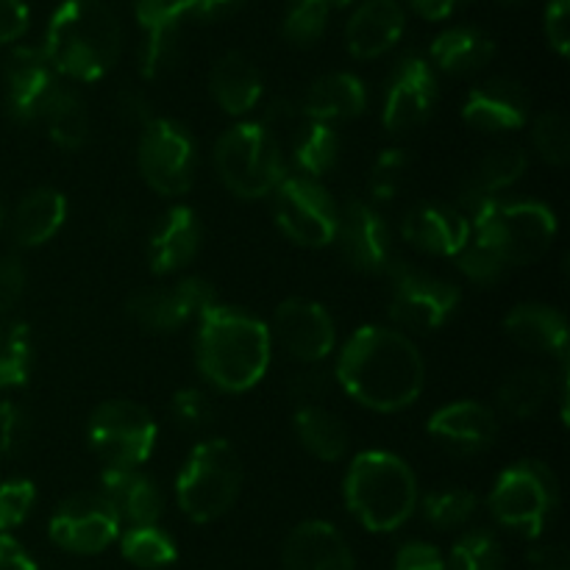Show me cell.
Masks as SVG:
<instances>
[{
	"mask_svg": "<svg viewBox=\"0 0 570 570\" xmlns=\"http://www.w3.org/2000/svg\"><path fill=\"white\" fill-rule=\"evenodd\" d=\"M334 382L367 410L401 412L421 399L426 362L404 332L362 326L340 348Z\"/></svg>",
	"mask_w": 570,
	"mask_h": 570,
	"instance_id": "6da1fadb",
	"label": "cell"
},
{
	"mask_svg": "<svg viewBox=\"0 0 570 570\" xmlns=\"http://www.w3.org/2000/svg\"><path fill=\"white\" fill-rule=\"evenodd\" d=\"M271 360V328L250 312L215 304L198 317L195 365L212 387L245 393L265 379Z\"/></svg>",
	"mask_w": 570,
	"mask_h": 570,
	"instance_id": "7a4b0ae2",
	"label": "cell"
},
{
	"mask_svg": "<svg viewBox=\"0 0 570 570\" xmlns=\"http://www.w3.org/2000/svg\"><path fill=\"white\" fill-rule=\"evenodd\" d=\"M120 20L104 0H65L45 31L42 53L56 76L92 83L120 59Z\"/></svg>",
	"mask_w": 570,
	"mask_h": 570,
	"instance_id": "3957f363",
	"label": "cell"
},
{
	"mask_svg": "<svg viewBox=\"0 0 570 570\" xmlns=\"http://www.w3.org/2000/svg\"><path fill=\"white\" fill-rule=\"evenodd\" d=\"M351 515L367 532L387 534L404 527L417 510V479L390 451H362L348 465L343 484Z\"/></svg>",
	"mask_w": 570,
	"mask_h": 570,
	"instance_id": "277c9868",
	"label": "cell"
},
{
	"mask_svg": "<svg viewBox=\"0 0 570 570\" xmlns=\"http://www.w3.org/2000/svg\"><path fill=\"white\" fill-rule=\"evenodd\" d=\"M471 234L504 259L507 267L532 265L549 254L557 237V215L540 200L493 198L468 215Z\"/></svg>",
	"mask_w": 570,
	"mask_h": 570,
	"instance_id": "5b68a950",
	"label": "cell"
},
{
	"mask_svg": "<svg viewBox=\"0 0 570 570\" xmlns=\"http://www.w3.org/2000/svg\"><path fill=\"white\" fill-rule=\"evenodd\" d=\"M243 490V462L234 445L209 438L195 445L176 476L178 510L195 523H212L226 515Z\"/></svg>",
	"mask_w": 570,
	"mask_h": 570,
	"instance_id": "8992f818",
	"label": "cell"
},
{
	"mask_svg": "<svg viewBox=\"0 0 570 570\" xmlns=\"http://www.w3.org/2000/svg\"><path fill=\"white\" fill-rule=\"evenodd\" d=\"M215 167L223 187L243 200L271 198L282 184L284 156L259 120L234 122L215 142Z\"/></svg>",
	"mask_w": 570,
	"mask_h": 570,
	"instance_id": "52a82bcc",
	"label": "cell"
},
{
	"mask_svg": "<svg viewBox=\"0 0 570 570\" xmlns=\"http://www.w3.org/2000/svg\"><path fill=\"white\" fill-rule=\"evenodd\" d=\"M560 504L554 471L540 460H521L495 479L488 510L495 521L521 538H540Z\"/></svg>",
	"mask_w": 570,
	"mask_h": 570,
	"instance_id": "ba28073f",
	"label": "cell"
},
{
	"mask_svg": "<svg viewBox=\"0 0 570 570\" xmlns=\"http://www.w3.org/2000/svg\"><path fill=\"white\" fill-rule=\"evenodd\" d=\"M87 440L106 468H139L159 443V426L137 401L111 399L89 415Z\"/></svg>",
	"mask_w": 570,
	"mask_h": 570,
	"instance_id": "9c48e42d",
	"label": "cell"
},
{
	"mask_svg": "<svg viewBox=\"0 0 570 570\" xmlns=\"http://www.w3.org/2000/svg\"><path fill=\"white\" fill-rule=\"evenodd\" d=\"M262 126L278 145L284 159H289L298 176L321 178L337 165L340 137L334 126L315 120L304 106L289 98H276L267 104Z\"/></svg>",
	"mask_w": 570,
	"mask_h": 570,
	"instance_id": "30bf717a",
	"label": "cell"
},
{
	"mask_svg": "<svg viewBox=\"0 0 570 570\" xmlns=\"http://www.w3.org/2000/svg\"><path fill=\"white\" fill-rule=\"evenodd\" d=\"M273 220L289 243L301 248L334 245L340 220V204L317 178L284 176L273 189Z\"/></svg>",
	"mask_w": 570,
	"mask_h": 570,
	"instance_id": "8fae6325",
	"label": "cell"
},
{
	"mask_svg": "<svg viewBox=\"0 0 570 570\" xmlns=\"http://www.w3.org/2000/svg\"><path fill=\"white\" fill-rule=\"evenodd\" d=\"M384 276L390 278V321L406 332H438L460 306V289L454 284L417 271L410 262L395 259Z\"/></svg>",
	"mask_w": 570,
	"mask_h": 570,
	"instance_id": "7c38bea8",
	"label": "cell"
},
{
	"mask_svg": "<svg viewBox=\"0 0 570 570\" xmlns=\"http://www.w3.org/2000/svg\"><path fill=\"white\" fill-rule=\"evenodd\" d=\"M139 131L142 134L137 145V165L142 181L165 198L189 193L195 184V167H198V148H195L193 134L170 117H154Z\"/></svg>",
	"mask_w": 570,
	"mask_h": 570,
	"instance_id": "4fadbf2b",
	"label": "cell"
},
{
	"mask_svg": "<svg viewBox=\"0 0 570 570\" xmlns=\"http://www.w3.org/2000/svg\"><path fill=\"white\" fill-rule=\"evenodd\" d=\"M271 328L273 345L301 365H321L337 348V326L326 306L309 298H287L276 306Z\"/></svg>",
	"mask_w": 570,
	"mask_h": 570,
	"instance_id": "5bb4252c",
	"label": "cell"
},
{
	"mask_svg": "<svg viewBox=\"0 0 570 570\" xmlns=\"http://www.w3.org/2000/svg\"><path fill=\"white\" fill-rule=\"evenodd\" d=\"M120 518L100 493L67 495L48 521V534L70 554L92 557L120 538Z\"/></svg>",
	"mask_w": 570,
	"mask_h": 570,
	"instance_id": "9a60e30c",
	"label": "cell"
},
{
	"mask_svg": "<svg viewBox=\"0 0 570 570\" xmlns=\"http://www.w3.org/2000/svg\"><path fill=\"white\" fill-rule=\"evenodd\" d=\"M217 304V293L206 278L184 276L173 287L139 289L128 298L126 312L139 328L154 334L176 332L189 321H198Z\"/></svg>",
	"mask_w": 570,
	"mask_h": 570,
	"instance_id": "2e32d148",
	"label": "cell"
},
{
	"mask_svg": "<svg viewBox=\"0 0 570 570\" xmlns=\"http://www.w3.org/2000/svg\"><path fill=\"white\" fill-rule=\"evenodd\" d=\"M440 87L438 72L429 65L426 56L406 53L395 61L390 70L387 87H384L382 122L387 131H412L432 117L438 106Z\"/></svg>",
	"mask_w": 570,
	"mask_h": 570,
	"instance_id": "e0dca14e",
	"label": "cell"
},
{
	"mask_svg": "<svg viewBox=\"0 0 570 570\" xmlns=\"http://www.w3.org/2000/svg\"><path fill=\"white\" fill-rule=\"evenodd\" d=\"M334 243L340 245L343 259L360 273H373V276L387 273V267L395 262L390 226L371 200L348 198L340 206Z\"/></svg>",
	"mask_w": 570,
	"mask_h": 570,
	"instance_id": "ac0fdd59",
	"label": "cell"
},
{
	"mask_svg": "<svg viewBox=\"0 0 570 570\" xmlns=\"http://www.w3.org/2000/svg\"><path fill=\"white\" fill-rule=\"evenodd\" d=\"M6 109L22 126L39 122L50 95L61 87L42 48H14L3 65Z\"/></svg>",
	"mask_w": 570,
	"mask_h": 570,
	"instance_id": "d6986e66",
	"label": "cell"
},
{
	"mask_svg": "<svg viewBox=\"0 0 570 570\" xmlns=\"http://www.w3.org/2000/svg\"><path fill=\"white\" fill-rule=\"evenodd\" d=\"M134 17L142 31L139 76L159 78L176 65L181 26L187 20L184 0H134Z\"/></svg>",
	"mask_w": 570,
	"mask_h": 570,
	"instance_id": "ffe728a7",
	"label": "cell"
},
{
	"mask_svg": "<svg viewBox=\"0 0 570 570\" xmlns=\"http://www.w3.org/2000/svg\"><path fill=\"white\" fill-rule=\"evenodd\" d=\"M429 438L438 440L451 454L473 456L488 451L499 438V415L479 401H454L429 417Z\"/></svg>",
	"mask_w": 570,
	"mask_h": 570,
	"instance_id": "44dd1931",
	"label": "cell"
},
{
	"mask_svg": "<svg viewBox=\"0 0 570 570\" xmlns=\"http://www.w3.org/2000/svg\"><path fill=\"white\" fill-rule=\"evenodd\" d=\"M462 117L484 134L518 131L529 120V92L515 78H488L468 92Z\"/></svg>",
	"mask_w": 570,
	"mask_h": 570,
	"instance_id": "7402d4cb",
	"label": "cell"
},
{
	"mask_svg": "<svg viewBox=\"0 0 570 570\" xmlns=\"http://www.w3.org/2000/svg\"><path fill=\"white\" fill-rule=\"evenodd\" d=\"M401 237L423 254L454 259L471 239V223L456 206L426 200L406 212L401 220Z\"/></svg>",
	"mask_w": 570,
	"mask_h": 570,
	"instance_id": "603a6c76",
	"label": "cell"
},
{
	"mask_svg": "<svg viewBox=\"0 0 570 570\" xmlns=\"http://www.w3.org/2000/svg\"><path fill=\"white\" fill-rule=\"evenodd\" d=\"M284 570H356L354 554L340 529L326 521H304L287 534Z\"/></svg>",
	"mask_w": 570,
	"mask_h": 570,
	"instance_id": "cb8c5ba5",
	"label": "cell"
},
{
	"mask_svg": "<svg viewBox=\"0 0 570 570\" xmlns=\"http://www.w3.org/2000/svg\"><path fill=\"white\" fill-rule=\"evenodd\" d=\"M200 239H204V228H200L195 209H189L187 204L170 206L150 232V271L156 276H170V273L184 271L198 256Z\"/></svg>",
	"mask_w": 570,
	"mask_h": 570,
	"instance_id": "d4e9b609",
	"label": "cell"
},
{
	"mask_svg": "<svg viewBox=\"0 0 570 570\" xmlns=\"http://www.w3.org/2000/svg\"><path fill=\"white\" fill-rule=\"evenodd\" d=\"M406 28V11L399 0H365L345 26V48L354 59H379L399 45Z\"/></svg>",
	"mask_w": 570,
	"mask_h": 570,
	"instance_id": "484cf974",
	"label": "cell"
},
{
	"mask_svg": "<svg viewBox=\"0 0 570 570\" xmlns=\"http://www.w3.org/2000/svg\"><path fill=\"white\" fill-rule=\"evenodd\" d=\"M100 495L109 501L120 523L128 527H154L165 510L159 484L139 468H104Z\"/></svg>",
	"mask_w": 570,
	"mask_h": 570,
	"instance_id": "4316f807",
	"label": "cell"
},
{
	"mask_svg": "<svg viewBox=\"0 0 570 570\" xmlns=\"http://www.w3.org/2000/svg\"><path fill=\"white\" fill-rule=\"evenodd\" d=\"M529 170V156L523 148L515 145H507V148L490 150L484 159L476 161L468 178L460 187V206L456 209L462 215H471L473 209L484 204V200L499 198L504 189H510L512 184L521 181Z\"/></svg>",
	"mask_w": 570,
	"mask_h": 570,
	"instance_id": "83f0119b",
	"label": "cell"
},
{
	"mask_svg": "<svg viewBox=\"0 0 570 570\" xmlns=\"http://www.w3.org/2000/svg\"><path fill=\"white\" fill-rule=\"evenodd\" d=\"M67 220V198L53 187H37L20 198L9 220L11 239L20 248H39L61 232Z\"/></svg>",
	"mask_w": 570,
	"mask_h": 570,
	"instance_id": "f1b7e54d",
	"label": "cell"
},
{
	"mask_svg": "<svg viewBox=\"0 0 570 570\" xmlns=\"http://www.w3.org/2000/svg\"><path fill=\"white\" fill-rule=\"evenodd\" d=\"M504 328L521 348L568 360V321L549 304H518L504 317Z\"/></svg>",
	"mask_w": 570,
	"mask_h": 570,
	"instance_id": "f546056e",
	"label": "cell"
},
{
	"mask_svg": "<svg viewBox=\"0 0 570 570\" xmlns=\"http://www.w3.org/2000/svg\"><path fill=\"white\" fill-rule=\"evenodd\" d=\"M262 87L265 83H262L259 67L239 50L223 53L209 72L212 98L232 117H243L250 109H256L262 98Z\"/></svg>",
	"mask_w": 570,
	"mask_h": 570,
	"instance_id": "4dcf8cb0",
	"label": "cell"
},
{
	"mask_svg": "<svg viewBox=\"0 0 570 570\" xmlns=\"http://www.w3.org/2000/svg\"><path fill=\"white\" fill-rule=\"evenodd\" d=\"M301 106H304L306 115L328 122V126L354 120V117L365 115L367 87L354 72H328L312 83Z\"/></svg>",
	"mask_w": 570,
	"mask_h": 570,
	"instance_id": "1f68e13d",
	"label": "cell"
},
{
	"mask_svg": "<svg viewBox=\"0 0 570 570\" xmlns=\"http://www.w3.org/2000/svg\"><path fill=\"white\" fill-rule=\"evenodd\" d=\"M495 56V42L488 31L473 26H454L438 33L429 48V65L449 76H471L488 67Z\"/></svg>",
	"mask_w": 570,
	"mask_h": 570,
	"instance_id": "d6a6232c",
	"label": "cell"
},
{
	"mask_svg": "<svg viewBox=\"0 0 570 570\" xmlns=\"http://www.w3.org/2000/svg\"><path fill=\"white\" fill-rule=\"evenodd\" d=\"M293 429L298 443L321 462H340L348 454V429L345 423L326 410L323 404L298 406L293 417Z\"/></svg>",
	"mask_w": 570,
	"mask_h": 570,
	"instance_id": "836d02e7",
	"label": "cell"
},
{
	"mask_svg": "<svg viewBox=\"0 0 570 570\" xmlns=\"http://www.w3.org/2000/svg\"><path fill=\"white\" fill-rule=\"evenodd\" d=\"M39 122L48 128L50 142L59 145V148L65 150H78L89 137L87 106H83V100L67 87H59L50 95Z\"/></svg>",
	"mask_w": 570,
	"mask_h": 570,
	"instance_id": "e575fe53",
	"label": "cell"
},
{
	"mask_svg": "<svg viewBox=\"0 0 570 570\" xmlns=\"http://www.w3.org/2000/svg\"><path fill=\"white\" fill-rule=\"evenodd\" d=\"M551 395V376L540 367H521V371L510 373L501 382L499 393H495V404H499L501 415L512 417V421H527L543 410L546 399Z\"/></svg>",
	"mask_w": 570,
	"mask_h": 570,
	"instance_id": "d590c367",
	"label": "cell"
},
{
	"mask_svg": "<svg viewBox=\"0 0 570 570\" xmlns=\"http://www.w3.org/2000/svg\"><path fill=\"white\" fill-rule=\"evenodd\" d=\"M33 340L31 328L14 317H0V393L22 387L31 376Z\"/></svg>",
	"mask_w": 570,
	"mask_h": 570,
	"instance_id": "8d00e7d4",
	"label": "cell"
},
{
	"mask_svg": "<svg viewBox=\"0 0 570 570\" xmlns=\"http://www.w3.org/2000/svg\"><path fill=\"white\" fill-rule=\"evenodd\" d=\"M120 551L134 568L161 570L173 566L178 557V546L165 529L154 527H128L120 534Z\"/></svg>",
	"mask_w": 570,
	"mask_h": 570,
	"instance_id": "74e56055",
	"label": "cell"
},
{
	"mask_svg": "<svg viewBox=\"0 0 570 570\" xmlns=\"http://www.w3.org/2000/svg\"><path fill=\"white\" fill-rule=\"evenodd\" d=\"M504 549L488 529L465 532L449 551L445 570H504Z\"/></svg>",
	"mask_w": 570,
	"mask_h": 570,
	"instance_id": "f35d334b",
	"label": "cell"
},
{
	"mask_svg": "<svg viewBox=\"0 0 570 570\" xmlns=\"http://www.w3.org/2000/svg\"><path fill=\"white\" fill-rule=\"evenodd\" d=\"M332 6L326 0H289L282 20V33L295 48H312L326 33Z\"/></svg>",
	"mask_w": 570,
	"mask_h": 570,
	"instance_id": "ab89813d",
	"label": "cell"
},
{
	"mask_svg": "<svg viewBox=\"0 0 570 570\" xmlns=\"http://www.w3.org/2000/svg\"><path fill=\"white\" fill-rule=\"evenodd\" d=\"M479 499L468 488H443L434 490L423 499V515L432 527L438 529H456L465 527L476 515Z\"/></svg>",
	"mask_w": 570,
	"mask_h": 570,
	"instance_id": "60d3db41",
	"label": "cell"
},
{
	"mask_svg": "<svg viewBox=\"0 0 570 570\" xmlns=\"http://www.w3.org/2000/svg\"><path fill=\"white\" fill-rule=\"evenodd\" d=\"M532 148L543 161L566 167L570 159V126L562 111H543L532 122Z\"/></svg>",
	"mask_w": 570,
	"mask_h": 570,
	"instance_id": "b9f144b4",
	"label": "cell"
},
{
	"mask_svg": "<svg viewBox=\"0 0 570 570\" xmlns=\"http://www.w3.org/2000/svg\"><path fill=\"white\" fill-rule=\"evenodd\" d=\"M454 259L456 267L462 271V276H465L468 282L479 284V287H493V284H499L501 278L507 276V271H510V267L504 265V259H501L493 248H488L482 239L473 237V234L471 239H468L465 248H462Z\"/></svg>",
	"mask_w": 570,
	"mask_h": 570,
	"instance_id": "7bdbcfd3",
	"label": "cell"
},
{
	"mask_svg": "<svg viewBox=\"0 0 570 570\" xmlns=\"http://www.w3.org/2000/svg\"><path fill=\"white\" fill-rule=\"evenodd\" d=\"M410 154L404 148H384L376 156L371 170V193L379 204L384 200H393L401 193L406 181V173H410Z\"/></svg>",
	"mask_w": 570,
	"mask_h": 570,
	"instance_id": "ee69618b",
	"label": "cell"
},
{
	"mask_svg": "<svg viewBox=\"0 0 570 570\" xmlns=\"http://www.w3.org/2000/svg\"><path fill=\"white\" fill-rule=\"evenodd\" d=\"M37 504V488L31 479H6L0 482V534L11 532L31 515Z\"/></svg>",
	"mask_w": 570,
	"mask_h": 570,
	"instance_id": "f6af8a7d",
	"label": "cell"
},
{
	"mask_svg": "<svg viewBox=\"0 0 570 570\" xmlns=\"http://www.w3.org/2000/svg\"><path fill=\"white\" fill-rule=\"evenodd\" d=\"M173 417L187 432H200L215 421V404L200 387H181L170 401Z\"/></svg>",
	"mask_w": 570,
	"mask_h": 570,
	"instance_id": "bcb514c9",
	"label": "cell"
},
{
	"mask_svg": "<svg viewBox=\"0 0 570 570\" xmlns=\"http://www.w3.org/2000/svg\"><path fill=\"white\" fill-rule=\"evenodd\" d=\"M31 438V417L17 401H0V456H20Z\"/></svg>",
	"mask_w": 570,
	"mask_h": 570,
	"instance_id": "7dc6e473",
	"label": "cell"
},
{
	"mask_svg": "<svg viewBox=\"0 0 570 570\" xmlns=\"http://www.w3.org/2000/svg\"><path fill=\"white\" fill-rule=\"evenodd\" d=\"M334 371H326L321 365H304V371L293 373L289 379V399L298 406H315L321 404V399H326V393H332L334 387Z\"/></svg>",
	"mask_w": 570,
	"mask_h": 570,
	"instance_id": "c3c4849f",
	"label": "cell"
},
{
	"mask_svg": "<svg viewBox=\"0 0 570 570\" xmlns=\"http://www.w3.org/2000/svg\"><path fill=\"white\" fill-rule=\"evenodd\" d=\"M28 287V271L26 262L17 254L0 256V317L9 315L17 304L22 301Z\"/></svg>",
	"mask_w": 570,
	"mask_h": 570,
	"instance_id": "681fc988",
	"label": "cell"
},
{
	"mask_svg": "<svg viewBox=\"0 0 570 570\" xmlns=\"http://www.w3.org/2000/svg\"><path fill=\"white\" fill-rule=\"evenodd\" d=\"M393 570H445V557L440 554L438 546L412 540L399 549Z\"/></svg>",
	"mask_w": 570,
	"mask_h": 570,
	"instance_id": "f907efd6",
	"label": "cell"
},
{
	"mask_svg": "<svg viewBox=\"0 0 570 570\" xmlns=\"http://www.w3.org/2000/svg\"><path fill=\"white\" fill-rule=\"evenodd\" d=\"M546 39L560 56H568L570 48V0H549L543 14Z\"/></svg>",
	"mask_w": 570,
	"mask_h": 570,
	"instance_id": "816d5d0a",
	"label": "cell"
},
{
	"mask_svg": "<svg viewBox=\"0 0 570 570\" xmlns=\"http://www.w3.org/2000/svg\"><path fill=\"white\" fill-rule=\"evenodd\" d=\"M31 26L26 0H0V45H11Z\"/></svg>",
	"mask_w": 570,
	"mask_h": 570,
	"instance_id": "f5cc1de1",
	"label": "cell"
},
{
	"mask_svg": "<svg viewBox=\"0 0 570 570\" xmlns=\"http://www.w3.org/2000/svg\"><path fill=\"white\" fill-rule=\"evenodd\" d=\"M117 115L137 128H145L156 117L150 100L137 89H126V92L117 95Z\"/></svg>",
	"mask_w": 570,
	"mask_h": 570,
	"instance_id": "db71d44e",
	"label": "cell"
},
{
	"mask_svg": "<svg viewBox=\"0 0 570 570\" xmlns=\"http://www.w3.org/2000/svg\"><path fill=\"white\" fill-rule=\"evenodd\" d=\"M529 568L532 570H570V557L566 546L543 543L529 551Z\"/></svg>",
	"mask_w": 570,
	"mask_h": 570,
	"instance_id": "11a10c76",
	"label": "cell"
},
{
	"mask_svg": "<svg viewBox=\"0 0 570 570\" xmlns=\"http://www.w3.org/2000/svg\"><path fill=\"white\" fill-rule=\"evenodd\" d=\"M0 570H39V566L14 538L0 534Z\"/></svg>",
	"mask_w": 570,
	"mask_h": 570,
	"instance_id": "9f6ffc18",
	"label": "cell"
},
{
	"mask_svg": "<svg viewBox=\"0 0 570 570\" xmlns=\"http://www.w3.org/2000/svg\"><path fill=\"white\" fill-rule=\"evenodd\" d=\"M243 0H184L187 17L195 20H220V17L232 14Z\"/></svg>",
	"mask_w": 570,
	"mask_h": 570,
	"instance_id": "6f0895ef",
	"label": "cell"
},
{
	"mask_svg": "<svg viewBox=\"0 0 570 570\" xmlns=\"http://www.w3.org/2000/svg\"><path fill=\"white\" fill-rule=\"evenodd\" d=\"M406 3L415 9V14H421L423 20H445L449 14H454L462 3L468 0H406Z\"/></svg>",
	"mask_w": 570,
	"mask_h": 570,
	"instance_id": "680465c9",
	"label": "cell"
},
{
	"mask_svg": "<svg viewBox=\"0 0 570 570\" xmlns=\"http://www.w3.org/2000/svg\"><path fill=\"white\" fill-rule=\"evenodd\" d=\"M501 6H507V9H521L523 3H527V0H499Z\"/></svg>",
	"mask_w": 570,
	"mask_h": 570,
	"instance_id": "91938a15",
	"label": "cell"
},
{
	"mask_svg": "<svg viewBox=\"0 0 570 570\" xmlns=\"http://www.w3.org/2000/svg\"><path fill=\"white\" fill-rule=\"evenodd\" d=\"M326 3H328V6H332V9H334V11H337V9H345V6H348V3H351V0H326Z\"/></svg>",
	"mask_w": 570,
	"mask_h": 570,
	"instance_id": "94428289",
	"label": "cell"
},
{
	"mask_svg": "<svg viewBox=\"0 0 570 570\" xmlns=\"http://www.w3.org/2000/svg\"><path fill=\"white\" fill-rule=\"evenodd\" d=\"M3 226H6V209H3V200H0V234H3Z\"/></svg>",
	"mask_w": 570,
	"mask_h": 570,
	"instance_id": "6125c7cd",
	"label": "cell"
}]
</instances>
